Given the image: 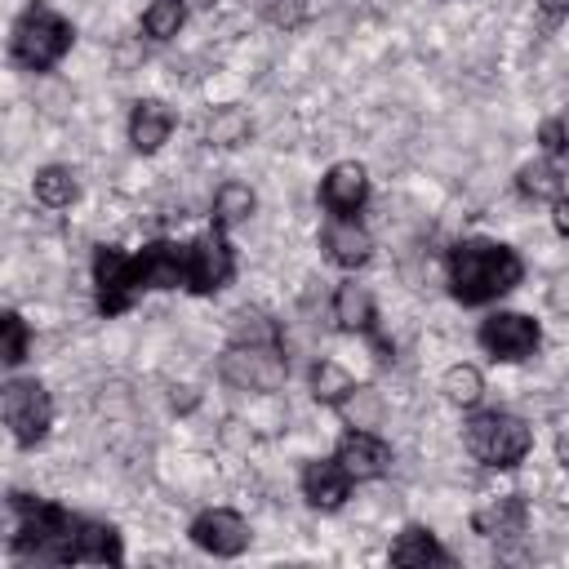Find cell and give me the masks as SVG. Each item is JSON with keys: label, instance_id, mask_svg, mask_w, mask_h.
Listing matches in <instances>:
<instances>
[{"label": "cell", "instance_id": "1", "mask_svg": "<svg viewBox=\"0 0 569 569\" xmlns=\"http://www.w3.org/2000/svg\"><path fill=\"white\" fill-rule=\"evenodd\" d=\"M520 258L516 249L498 244V240H462L449 253V289L458 302L480 307L489 298H502L507 289L520 284Z\"/></svg>", "mask_w": 569, "mask_h": 569}, {"label": "cell", "instance_id": "2", "mask_svg": "<svg viewBox=\"0 0 569 569\" xmlns=\"http://www.w3.org/2000/svg\"><path fill=\"white\" fill-rule=\"evenodd\" d=\"M13 516H18V533H13V551L22 560H71V538H76V516L44 502V498H27L13 493Z\"/></svg>", "mask_w": 569, "mask_h": 569}, {"label": "cell", "instance_id": "3", "mask_svg": "<svg viewBox=\"0 0 569 569\" xmlns=\"http://www.w3.org/2000/svg\"><path fill=\"white\" fill-rule=\"evenodd\" d=\"M13 62L27 71H49L67 49H71V22L58 18L44 4H31L18 22H13Z\"/></svg>", "mask_w": 569, "mask_h": 569}, {"label": "cell", "instance_id": "4", "mask_svg": "<svg viewBox=\"0 0 569 569\" xmlns=\"http://www.w3.org/2000/svg\"><path fill=\"white\" fill-rule=\"evenodd\" d=\"M462 436H467V449L485 467H516L529 453V427L516 413H502V409H489V413L467 418V431Z\"/></svg>", "mask_w": 569, "mask_h": 569}, {"label": "cell", "instance_id": "5", "mask_svg": "<svg viewBox=\"0 0 569 569\" xmlns=\"http://www.w3.org/2000/svg\"><path fill=\"white\" fill-rule=\"evenodd\" d=\"M0 405H4V422H9V431H13L18 445L44 440V431H49V422H53V400H49V391H44L36 378H13V382H4Z\"/></svg>", "mask_w": 569, "mask_h": 569}, {"label": "cell", "instance_id": "6", "mask_svg": "<svg viewBox=\"0 0 569 569\" xmlns=\"http://www.w3.org/2000/svg\"><path fill=\"white\" fill-rule=\"evenodd\" d=\"M236 271V258H231V244L222 236V227H213L209 236L191 240L187 244V289L191 293H213L231 280Z\"/></svg>", "mask_w": 569, "mask_h": 569}, {"label": "cell", "instance_id": "7", "mask_svg": "<svg viewBox=\"0 0 569 569\" xmlns=\"http://www.w3.org/2000/svg\"><path fill=\"white\" fill-rule=\"evenodd\" d=\"M538 338H542L538 325L529 316H520V311H498V316H489L480 325V347L489 356H498V360H525V356H533L538 351Z\"/></svg>", "mask_w": 569, "mask_h": 569}, {"label": "cell", "instance_id": "8", "mask_svg": "<svg viewBox=\"0 0 569 569\" xmlns=\"http://www.w3.org/2000/svg\"><path fill=\"white\" fill-rule=\"evenodd\" d=\"M93 284H98V307H102L107 316L124 311V307L133 302V293H138L133 258L120 253V249H111V244H102V249L93 253Z\"/></svg>", "mask_w": 569, "mask_h": 569}, {"label": "cell", "instance_id": "9", "mask_svg": "<svg viewBox=\"0 0 569 569\" xmlns=\"http://www.w3.org/2000/svg\"><path fill=\"white\" fill-rule=\"evenodd\" d=\"M133 280L138 289H178L187 284V244L156 240L142 253H133Z\"/></svg>", "mask_w": 569, "mask_h": 569}, {"label": "cell", "instance_id": "10", "mask_svg": "<svg viewBox=\"0 0 569 569\" xmlns=\"http://www.w3.org/2000/svg\"><path fill=\"white\" fill-rule=\"evenodd\" d=\"M191 542H196L200 551H213V556H240V551L249 547V525H244L236 511L213 507V511L196 516Z\"/></svg>", "mask_w": 569, "mask_h": 569}, {"label": "cell", "instance_id": "11", "mask_svg": "<svg viewBox=\"0 0 569 569\" xmlns=\"http://www.w3.org/2000/svg\"><path fill=\"white\" fill-rule=\"evenodd\" d=\"M320 200H325V209H329L333 218H356L360 204L369 200V178H365V169H360V164H333V169L325 173V182H320Z\"/></svg>", "mask_w": 569, "mask_h": 569}, {"label": "cell", "instance_id": "12", "mask_svg": "<svg viewBox=\"0 0 569 569\" xmlns=\"http://www.w3.org/2000/svg\"><path fill=\"white\" fill-rule=\"evenodd\" d=\"M333 458L342 462V471L351 480H378L387 471V462H391V449L378 436H369V431H347L338 440V453Z\"/></svg>", "mask_w": 569, "mask_h": 569}, {"label": "cell", "instance_id": "13", "mask_svg": "<svg viewBox=\"0 0 569 569\" xmlns=\"http://www.w3.org/2000/svg\"><path fill=\"white\" fill-rule=\"evenodd\" d=\"M347 489H351V476L342 471L338 458H316V462L302 467V493H307V502H311L316 511H333V507H342Z\"/></svg>", "mask_w": 569, "mask_h": 569}, {"label": "cell", "instance_id": "14", "mask_svg": "<svg viewBox=\"0 0 569 569\" xmlns=\"http://www.w3.org/2000/svg\"><path fill=\"white\" fill-rule=\"evenodd\" d=\"M320 249L338 267H360V262H369L373 244H369V231L356 218H329L325 231H320Z\"/></svg>", "mask_w": 569, "mask_h": 569}, {"label": "cell", "instance_id": "15", "mask_svg": "<svg viewBox=\"0 0 569 569\" xmlns=\"http://www.w3.org/2000/svg\"><path fill=\"white\" fill-rule=\"evenodd\" d=\"M471 520H476V533H485V538H516V533H525L529 507L520 493H502V498L480 502Z\"/></svg>", "mask_w": 569, "mask_h": 569}, {"label": "cell", "instance_id": "16", "mask_svg": "<svg viewBox=\"0 0 569 569\" xmlns=\"http://www.w3.org/2000/svg\"><path fill=\"white\" fill-rule=\"evenodd\" d=\"M169 129H173V111H169L164 102H156V98L133 102V116H129V142H133L138 151H160V142L169 138Z\"/></svg>", "mask_w": 569, "mask_h": 569}, {"label": "cell", "instance_id": "17", "mask_svg": "<svg viewBox=\"0 0 569 569\" xmlns=\"http://www.w3.org/2000/svg\"><path fill=\"white\" fill-rule=\"evenodd\" d=\"M71 560L80 565H120V538L111 525H93V520H80L76 525V538H71Z\"/></svg>", "mask_w": 569, "mask_h": 569}, {"label": "cell", "instance_id": "18", "mask_svg": "<svg viewBox=\"0 0 569 569\" xmlns=\"http://www.w3.org/2000/svg\"><path fill=\"white\" fill-rule=\"evenodd\" d=\"M396 565H449V551L431 538V529H405L391 547Z\"/></svg>", "mask_w": 569, "mask_h": 569}, {"label": "cell", "instance_id": "19", "mask_svg": "<svg viewBox=\"0 0 569 569\" xmlns=\"http://www.w3.org/2000/svg\"><path fill=\"white\" fill-rule=\"evenodd\" d=\"M333 320L342 329H373V298L365 284H342L333 293Z\"/></svg>", "mask_w": 569, "mask_h": 569}, {"label": "cell", "instance_id": "20", "mask_svg": "<svg viewBox=\"0 0 569 569\" xmlns=\"http://www.w3.org/2000/svg\"><path fill=\"white\" fill-rule=\"evenodd\" d=\"M36 200L49 204V209L71 204V200H76V178H71L67 169H58V164L40 169V173H36Z\"/></svg>", "mask_w": 569, "mask_h": 569}, {"label": "cell", "instance_id": "21", "mask_svg": "<svg viewBox=\"0 0 569 569\" xmlns=\"http://www.w3.org/2000/svg\"><path fill=\"white\" fill-rule=\"evenodd\" d=\"M520 191L538 196V200H560V164L556 160H538L520 169Z\"/></svg>", "mask_w": 569, "mask_h": 569}, {"label": "cell", "instance_id": "22", "mask_svg": "<svg viewBox=\"0 0 569 569\" xmlns=\"http://www.w3.org/2000/svg\"><path fill=\"white\" fill-rule=\"evenodd\" d=\"M182 18H187L182 0H151V9L142 13V31H147L151 40H169V36H178Z\"/></svg>", "mask_w": 569, "mask_h": 569}, {"label": "cell", "instance_id": "23", "mask_svg": "<svg viewBox=\"0 0 569 569\" xmlns=\"http://www.w3.org/2000/svg\"><path fill=\"white\" fill-rule=\"evenodd\" d=\"M253 213V191L249 187H222L218 200H213V227H231V222H244Z\"/></svg>", "mask_w": 569, "mask_h": 569}, {"label": "cell", "instance_id": "24", "mask_svg": "<svg viewBox=\"0 0 569 569\" xmlns=\"http://www.w3.org/2000/svg\"><path fill=\"white\" fill-rule=\"evenodd\" d=\"M311 387H316V400H329V405H342V396L356 387L338 365H316L311 373Z\"/></svg>", "mask_w": 569, "mask_h": 569}, {"label": "cell", "instance_id": "25", "mask_svg": "<svg viewBox=\"0 0 569 569\" xmlns=\"http://www.w3.org/2000/svg\"><path fill=\"white\" fill-rule=\"evenodd\" d=\"M542 147H547V160H556L560 169L569 164V116L542 124Z\"/></svg>", "mask_w": 569, "mask_h": 569}, {"label": "cell", "instance_id": "26", "mask_svg": "<svg viewBox=\"0 0 569 569\" xmlns=\"http://www.w3.org/2000/svg\"><path fill=\"white\" fill-rule=\"evenodd\" d=\"M445 391H449V400H458V405H471V400L480 396V373H476V369H449V378H445Z\"/></svg>", "mask_w": 569, "mask_h": 569}, {"label": "cell", "instance_id": "27", "mask_svg": "<svg viewBox=\"0 0 569 569\" xmlns=\"http://www.w3.org/2000/svg\"><path fill=\"white\" fill-rule=\"evenodd\" d=\"M0 329H4V360L18 365V360L27 356V325H22V316L9 311V316L0 320Z\"/></svg>", "mask_w": 569, "mask_h": 569}, {"label": "cell", "instance_id": "28", "mask_svg": "<svg viewBox=\"0 0 569 569\" xmlns=\"http://www.w3.org/2000/svg\"><path fill=\"white\" fill-rule=\"evenodd\" d=\"M262 13H267L276 27H293V22L307 13V0H262Z\"/></svg>", "mask_w": 569, "mask_h": 569}, {"label": "cell", "instance_id": "29", "mask_svg": "<svg viewBox=\"0 0 569 569\" xmlns=\"http://www.w3.org/2000/svg\"><path fill=\"white\" fill-rule=\"evenodd\" d=\"M556 227H560V231L569 236V200H565V196L556 200Z\"/></svg>", "mask_w": 569, "mask_h": 569}, {"label": "cell", "instance_id": "30", "mask_svg": "<svg viewBox=\"0 0 569 569\" xmlns=\"http://www.w3.org/2000/svg\"><path fill=\"white\" fill-rule=\"evenodd\" d=\"M556 453H560V462H565V467H569V427H565V431H560V440H556Z\"/></svg>", "mask_w": 569, "mask_h": 569}, {"label": "cell", "instance_id": "31", "mask_svg": "<svg viewBox=\"0 0 569 569\" xmlns=\"http://www.w3.org/2000/svg\"><path fill=\"white\" fill-rule=\"evenodd\" d=\"M538 4H542L547 13H565V9H569V0H538Z\"/></svg>", "mask_w": 569, "mask_h": 569}]
</instances>
